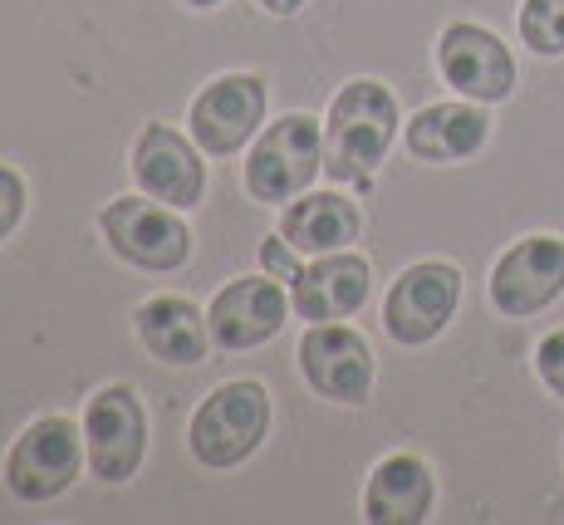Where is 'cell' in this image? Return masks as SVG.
Listing matches in <instances>:
<instances>
[{
    "instance_id": "1",
    "label": "cell",
    "mask_w": 564,
    "mask_h": 525,
    "mask_svg": "<svg viewBox=\"0 0 564 525\" xmlns=\"http://www.w3.org/2000/svg\"><path fill=\"white\" fill-rule=\"evenodd\" d=\"M398 133H403L398 94L378 79H349L324 114V178L354 192L373 188Z\"/></svg>"
},
{
    "instance_id": "2",
    "label": "cell",
    "mask_w": 564,
    "mask_h": 525,
    "mask_svg": "<svg viewBox=\"0 0 564 525\" xmlns=\"http://www.w3.org/2000/svg\"><path fill=\"white\" fill-rule=\"evenodd\" d=\"M270 393L256 378L216 383L187 418V452L206 472H236L265 447L270 437Z\"/></svg>"
},
{
    "instance_id": "3",
    "label": "cell",
    "mask_w": 564,
    "mask_h": 525,
    "mask_svg": "<svg viewBox=\"0 0 564 525\" xmlns=\"http://www.w3.org/2000/svg\"><path fill=\"white\" fill-rule=\"evenodd\" d=\"M99 236L108 240V250H113L123 266L148 270V276H172V270H182L192 260V250H197V236H192L187 216L148 192L113 196L99 212Z\"/></svg>"
},
{
    "instance_id": "4",
    "label": "cell",
    "mask_w": 564,
    "mask_h": 525,
    "mask_svg": "<svg viewBox=\"0 0 564 525\" xmlns=\"http://www.w3.org/2000/svg\"><path fill=\"white\" fill-rule=\"evenodd\" d=\"M324 172V118L310 114H280L275 124H265L256 133V143L246 148L241 162V188L251 192V202L285 206L300 192H310V182Z\"/></svg>"
},
{
    "instance_id": "5",
    "label": "cell",
    "mask_w": 564,
    "mask_h": 525,
    "mask_svg": "<svg viewBox=\"0 0 564 525\" xmlns=\"http://www.w3.org/2000/svg\"><path fill=\"white\" fill-rule=\"evenodd\" d=\"M84 462V422H74L69 413H45L30 428H20V437L6 452V491L25 506H45L59 501L64 491L79 481Z\"/></svg>"
},
{
    "instance_id": "6",
    "label": "cell",
    "mask_w": 564,
    "mask_h": 525,
    "mask_svg": "<svg viewBox=\"0 0 564 525\" xmlns=\"http://www.w3.org/2000/svg\"><path fill=\"white\" fill-rule=\"evenodd\" d=\"M84 452L104 486H128L148 462V408L133 383H104L84 403Z\"/></svg>"
},
{
    "instance_id": "7",
    "label": "cell",
    "mask_w": 564,
    "mask_h": 525,
    "mask_svg": "<svg viewBox=\"0 0 564 525\" xmlns=\"http://www.w3.org/2000/svg\"><path fill=\"white\" fill-rule=\"evenodd\" d=\"M265 108H270V89L260 74H216L206 79L197 98L187 108V133L206 158H236L256 143V133L265 128Z\"/></svg>"
},
{
    "instance_id": "8",
    "label": "cell",
    "mask_w": 564,
    "mask_h": 525,
    "mask_svg": "<svg viewBox=\"0 0 564 525\" xmlns=\"http://www.w3.org/2000/svg\"><path fill=\"white\" fill-rule=\"evenodd\" d=\"M295 364L314 398L334 403V408H364L373 398V378H378L373 344L344 320L310 324L295 349Z\"/></svg>"
},
{
    "instance_id": "9",
    "label": "cell",
    "mask_w": 564,
    "mask_h": 525,
    "mask_svg": "<svg viewBox=\"0 0 564 525\" xmlns=\"http://www.w3.org/2000/svg\"><path fill=\"white\" fill-rule=\"evenodd\" d=\"M462 304V270L452 260H412L383 294V330L393 344L422 349L447 334Z\"/></svg>"
},
{
    "instance_id": "10",
    "label": "cell",
    "mask_w": 564,
    "mask_h": 525,
    "mask_svg": "<svg viewBox=\"0 0 564 525\" xmlns=\"http://www.w3.org/2000/svg\"><path fill=\"white\" fill-rule=\"evenodd\" d=\"M437 74L452 94L471 98V104H506L520 84L516 54L496 30L476 25V20H452L437 35Z\"/></svg>"
},
{
    "instance_id": "11",
    "label": "cell",
    "mask_w": 564,
    "mask_h": 525,
    "mask_svg": "<svg viewBox=\"0 0 564 525\" xmlns=\"http://www.w3.org/2000/svg\"><path fill=\"white\" fill-rule=\"evenodd\" d=\"M564 294V236H520L491 266L486 300L501 320L545 314Z\"/></svg>"
},
{
    "instance_id": "12",
    "label": "cell",
    "mask_w": 564,
    "mask_h": 525,
    "mask_svg": "<svg viewBox=\"0 0 564 525\" xmlns=\"http://www.w3.org/2000/svg\"><path fill=\"white\" fill-rule=\"evenodd\" d=\"M290 290L275 276H236L206 304V324H212L216 349L226 354H246V349L270 344L290 320Z\"/></svg>"
},
{
    "instance_id": "13",
    "label": "cell",
    "mask_w": 564,
    "mask_h": 525,
    "mask_svg": "<svg viewBox=\"0 0 564 525\" xmlns=\"http://www.w3.org/2000/svg\"><path fill=\"white\" fill-rule=\"evenodd\" d=\"M133 182L138 192L158 196V202L192 212L206 196V152L192 143V133H177L172 124H148L133 143Z\"/></svg>"
},
{
    "instance_id": "14",
    "label": "cell",
    "mask_w": 564,
    "mask_h": 525,
    "mask_svg": "<svg viewBox=\"0 0 564 525\" xmlns=\"http://www.w3.org/2000/svg\"><path fill=\"white\" fill-rule=\"evenodd\" d=\"M373 294V266L359 250H329V256H310L300 276L290 280V304L300 320L310 324H334L354 320Z\"/></svg>"
},
{
    "instance_id": "15",
    "label": "cell",
    "mask_w": 564,
    "mask_h": 525,
    "mask_svg": "<svg viewBox=\"0 0 564 525\" xmlns=\"http://www.w3.org/2000/svg\"><path fill=\"white\" fill-rule=\"evenodd\" d=\"M486 143H491V114L486 104H471V98H447V104H427L403 124V148L408 158L417 162H466L476 158Z\"/></svg>"
},
{
    "instance_id": "16",
    "label": "cell",
    "mask_w": 564,
    "mask_h": 525,
    "mask_svg": "<svg viewBox=\"0 0 564 525\" xmlns=\"http://www.w3.org/2000/svg\"><path fill=\"white\" fill-rule=\"evenodd\" d=\"M437 506V476L417 452H388L364 481L368 525H422Z\"/></svg>"
},
{
    "instance_id": "17",
    "label": "cell",
    "mask_w": 564,
    "mask_h": 525,
    "mask_svg": "<svg viewBox=\"0 0 564 525\" xmlns=\"http://www.w3.org/2000/svg\"><path fill=\"white\" fill-rule=\"evenodd\" d=\"M133 334L158 364L167 368H192L206 358V349L216 344L206 310L187 300V294H153L133 310Z\"/></svg>"
},
{
    "instance_id": "18",
    "label": "cell",
    "mask_w": 564,
    "mask_h": 525,
    "mask_svg": "<svg viewBox=\"0 0 564 525\" xmlns=\"http://www.w3.org/2000/svg\"><path fill=\"white\" fill-rule=\"evenodd\" d=\"M275 232L300 250V256H329V250H349L364 232V212L349 192H300L285 202Z\"/></svg>"
},
{
    "instance_id": "19",
    "label": "cell",
    "mask_w": 564,
    "mask_h": 525,
    "mask_svg": "<svg viewBox=\"0 0 564 525\" xmlns=\"http://www.w3.org/2000/svg\"><path fill=\"white\" fill-rule=\"evenodd\" d=\"M520 45L540 60H560L564 54V0H520Z\"/></svg>"
},
{
    "instance_id": "20",
    "label": "cell",
    "mask_w": 564,
    "mask_h": 525,
    "mask_svg": "<svg viewBox=\"0 0 564 525\" xmlns=\"http://www.w3.org/2000/svg\"><path fill=\"white\" fill-rule=\"evenodd\" d=\"M25 212H30V182L10 162H0V246L20 232Z\"/></svg>"
},
{
    "instance_id": "21",
    "label": "cell",
    "mask_w": 564,
    "mask_h": 525,
    "mask_svg": "<svg viewBox=\"0 0 564 525\" xmlns=\"http://www.w3.org/2000/svg\"><path fill=\"white\" fill-rule=\"evenodd\" d=\"M535 374H540V383H545V388L564 403V330L545 334V339L535 344Z\"/></svg>"
},
{
    "instance_id": "22",
    "label": "cell",
    "mask_w": 564,
    "mask_h": 525,
    "mask_svg": "<svg viewBox=\"0 0 564 525\" xmlns=\"http://www.w3.org/2000/svg\"><path fill=\"white\" fill-rule=\"evenodd\" d=\"M300 266H305V256H300L295 246H290L285 236H270V240H260V270H265V276H275V280H295L300 276Z\"/></svg>"
},
{
    "instance_id": "23",
    "label": "cell",
    "mask_w": 564,
    "mask_h": 525,
    "mask_svg": "<svg viewBox=\"0 0 564 525\" xmlns=\"http://www.w3.org/2000/svg\"><path fill=\"white\" fill-rule=\"evenodd\" d=\"M256 6L265 10V15H280V20H285V15H295V10H305V0H256Z\"/></svg>"
},
{
    "instance_id": "24",
    "label": "cell",
    "mask_w": 564,
    "mask_h": 525,
    "mask_svg": "<svg viewBox=\"0 0 564 525\" xmlns=\"http://www.w3.org/2000/svg\"><path fill=\"white\" fill-rule=\"evenodd\" d=\"M187 10H216V6H226V0H182Z\"/></svg>"
}]
</instances>
